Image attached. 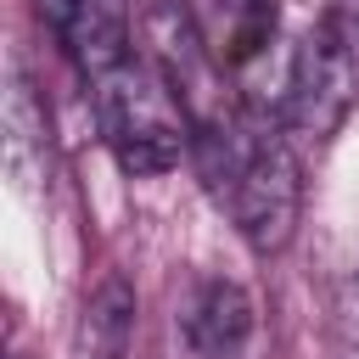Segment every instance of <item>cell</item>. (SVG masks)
<instances>
[{"instance_id": "1", "label": "cell", "mask_w": 359, "mask_h": 359, "mask_svg": "<svg viewBox=\"0 0 359 359\" xmlns=\"http://www.w3.org/2000/svg\"><path fill=\"white\" fill-rule=\"evenodd\" d=\"M95 123L123 174H168L196 140L180 84L135 56L95 79Z\"/></svg>"}, {"instance_id": "2", "label": "cell", "mask_w": 359, "mask_h": 359, "mask_svg": "<svg viewBox=\"0 0 359 359\" xmlns=\"http://www.w3.org/2000/svg\"><path fill=\"white\" fill-rule=\"evenodd\" d=\"M241 241L252 252H280L292 236H297V213H303V168L292 157V146L280 135H252V146L241 151V163L224 174V185L213 191Z\"/></svg>"}, {"instance_id": "3", "label": "cell", "mask_w": 359, "mask_h": 359, "mask_svg": "<svg viewBox=\"0 0 359 359\" xmlns=\"http://www.w3.org/2000/svg\"><path fill=\"white\" fill-rule=\"evenodd\" d=\"M353 95H359V62H353L348 34L337 22H314L286 62L280 123L309 140H331L342 118L353 112Z\"/></svg>"}, {"instance_id": "4", "label": "cell", "mask_w": 359, "mask_h": 359, "mask_svg": "<svg viewBox=\"0 0 359 359\" xmlns=\"http://www.w3.org/2000/svg\"><path fill=\"white\" fill-rule=\"evenodd\" d=\"M185 11L219 67L258 62L280 28V0H185Z\"/></svg>"}, {"instance_id": "5", "label": "cell", "mask_w": 359, "mask_h": 359, "mask_svg": "<svg viewBox=\"0 0 359 359\" xmlns=\"http://www.w3.org/2000/svg\"><path fill=\"white\" fill-rule=\"evenodd\" d=\"M62 45L79 73L107 79L112 67L129 62V11L123 0H73V17L62 28Z\"/></svg>"}, {"instance_id": "6", "label": "cell", "mask_w": 359, "mask_h": 359, "mask_svg": "<svg viewBox=\"0 0 359 359\" xmlns=\"http://www.w3.org/2000/svg\"><path fill=\"white\" fill-rule=\"evenodd\" d=\"M185 331H191V342H196L202 353L224 359V353H236V348L252 337V297H247L236 280H208V286L196 292L191 314H185Z\"/></svg>"}, {"instance_id": "7", "label": "cell", "mask_w": 359, "mask_h": 359, "mask_svg": "<svg viewBox=\"0 0 359 359\" xmlns=\"http://www.w3.org/2000/svg\"><path fill=\"white\" fill-rule=\"evenodd\" d=\"M129 337H135V286L123 275H107L90 303H84V325H79V342L90 359H123L129 353Z\"/></svg>"}, {"instance_id": "8", "label": "cell", "mask_w": 359, "mask_h": 359, "mask_svg": "<svg viewBox=\"0 0 359 359\" xmlns=\"http://www.w3.org/2000/svg\"><path fill=\"white\" fill-rule=\"evenodd\" d=\"M6 168L22 185H34V168H45V107L28 79H11L6 95Z\"/></svg>"}, {"instance_id": "9", "label": "cell", "mask_w": 359, "mask_h": 359, "mask_svg": "<svg viewBox=\"0 0 359 359\" xmlns=\"http://www.w3.org/2000/svg\"><path fill=\"white\" fill-rule=\"evenodd\" d=\"M34 6H39V17H45L56 34H62V28H67V17H73V0H34Z\"/></svg>"}]
</instances>
